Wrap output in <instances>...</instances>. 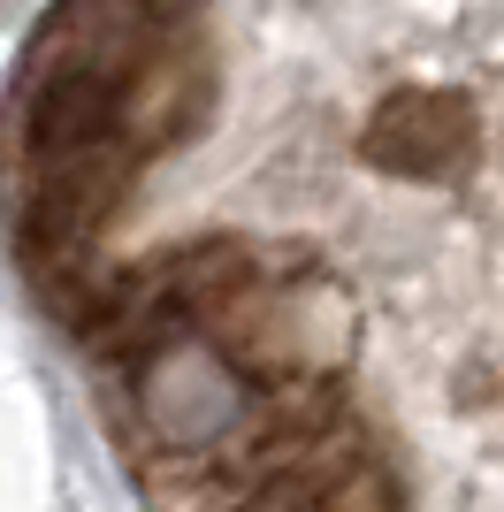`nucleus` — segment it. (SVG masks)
Here are the masks:
<instances>
[{
	"label": "nucleus",
	"instance_id": "nucleus-1",
	"mask_svg": "<svg viewBox=\"0 0 504 512\" xmlns=\"http://www.w3.org/2000/svg\"><path fill=\"white\" fill-rule=\"evenodd\" d=\"M0 192L153 512H504V8H77Z\"/></svg>",
	"mask_w": 504,
	"mask_h": 512
}]
</instances>
